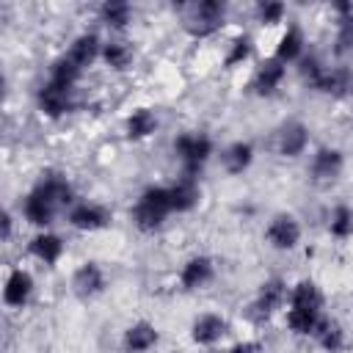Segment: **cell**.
I'll use <instances>...</instances> for the list:
<instances>
[{
    "label": "cell",
    "mask_w": 353,
    "mask_h": 353,
    "mask_svg": "<svg viewBox=\"0 0 353 353\" xmlns=\"http://www.w3.org/2000/svg\"><path fill=\"white\" fill-rule=\"evenodd\" d=\"M74 201H77V193H74L72 179L58 168H47L22 196L19 212L25 223L36 226L39 232V229H50L61 212H69L74 207Z\"/></svg>",
    "instance_id": "obj_1"
},
{
    "label": "cell",
    "mask_w": 353,
    "mask_h": 353,
    "mask_svg": "<svg viewBox=\"0 0 353 353\" xmlns=\"http://www.w3.org/2000/svg\"><path fill=\"white\" fill-rule=\"evenodd\" d=\"M174 11L179 17V28L193 41H204L221 33L229 17V6L223 0H190V3L174 6Z\"/></svg>",
    "instance_id": "obj_2"
},
{
    "label": "cell",
    "mask_w": 353,
    "mask_h": 353,
    "mask_svg": "<svg viewBox=\"0 0 353 353\" xmlns=\"http://www.w3.org/2000/svg\"><path fill=\"white\" fill-rule=\"evenodd\" d=\"M171 196H168V185H146L135 204L130 207V221L141 234H157L168 218H171Z\"/></svg>",
    "instance_id": "obj_3"
},
{
    "label": "cell",
    "mask_w": 353,
    "mask_h": 353,
    "mask_svg": "<svg viewBox=\"0 0 353 353\" xmlns=\"http://www.w3.org/2000/svg\"><path fill=\"white\" fill-rule=\"evenodd\" d=\"M171 152L179 163V171L188 176H201L204 165L215 154V141L204 130H182L171 141Z\"/></svg>",
    "instance_id": "obj_4"
},
{
    "label": "cell",
    "mask_w": 353,
    "mask_h": 353,
    "mask_svg": "<svg viewBox=\"0 0 353 353\" xmlns=\"http://www.w3.org/2000/svg\"><path fill=\"white\" fill-rule=\"evenodd\" d=\"M290 287H292V284H287V279H281V276L265 279V281L256 287V292H254V298H251V303H248V309H245V317H248L254 325L270 323V320L290 303Z\"/></svg>",
    "instance_id": "obj_5"
},
{
    "label": "cell",
    "mask_w": 353,
    "mask_h": 353,
    "mask_svg": "<svg viewBox=\"0 0 353 353\" xmlns=\"http://www.w3.org/2000/svg\"><path fill=\"white\" fill-rule=\"evenodd\" d=\"M36 108H39V113L44 119L61 121V119H66L77 108V88L63 85V83H55V80L47 77L36 88Z\"/></svg>",
    "instance_id": "obj_6"
},
{
    "label": "cell",
    "mask_w": 353,
    "mask_h": 353,
    "mask_svg": "<svg viewBox=\"0 0 353 353\" xmlns=\"http://www.w3.org/2000/svg\"><path fill=\"white\" fill-rule=\"evenodd\" d=\"M262 237H265V243L273 251L287 254V251H295L301 245V240H303V223H301V218L295 212L279 210V212H273L268 218Z\"/></svg>",
    "instance_id": "obj_7"
},
{
    "label": "cell",
    "mask_w": 353,
    "mask_h": 353,
    "mask_svg": "<svg viewBox=\"0 0 353 353\" xmlns=\"http://www.w3.org/2000/svg\"><path fill=\"white\" fill-rule=\"evenodd\" d=\"M342 171H345V152L339 146H317L306 165V176L317 188H328L339 182Z\"/></svg>",
    "instance_id": "obj_8"
},
{
    "label": "cell",
    "mask_w": 353,
    "mask_h": 353,
    "mask_svg": "<svg viewBox=\"0 0 353 353\" xmlns=\"http://www.w3.org/2000/svg\"><path fill=\"white\" fill-rule=\"evenodd\" d=\"M309 141H312L309 124L301 119H287L273 132V152L281 160H295L309 149Z\"/></svg>",
    "instance_id": "obj_9"
},
{
    "label": "cell",
    "mask_w": 353,
    "mask_h": 353,
    "mask_svg": "<svg viewBox=\"0 0 353 353\" xmlns=\"http://www.w3.org/2000/svg\"><path fill=\"white\" fill-rule=\"evenodd\" d=\"M69 290H72V295H74L77 301H83V303L97 301V298L105 295V290H108V273H105V268H102L97 259L80 262V265L72 270Z\"/></svg>",
    "instance_id": "obj_10"
},
{
    "label": "cell",
    "mask_w": 353,
    "mask_h": 353,
    "mask_svg": "<svg viewBox=\"0 0 353 353\" xmlns=\"http://www.w3.org/2000/svg\"><path fill=\"white\" fill-rule=\"evenodd\" d=\"M66 223L77 232L94 234V232H102L113 223V210L102 201H94V199H77L74 207L66 212Z\"/></svg>",
    "instance_id": "obj_11"
},
{
    "label": "cell",
    "mask_w": 353,
    "mask_h": 353,
    "mask_svg": "<svg viewBox=\"0 0 353 353\" xmlns=\"http://www.w3.org/2000/svg\"><path fill=\"white\" fill-rule=\"evenodd\" d=\"M218 276V265L210 254H190L182 265H179V273H176V281H179V290L182 292H199L204 287H210Z\"/></svg>",
    "instance_id": "obj_12"
},
{
    "label": "cell",
    "mask_w": 353,
    "mask_h": 353,
    "mask_svg": "<svg viewBox=\"0 0 353 353\" xmlns=\"http://www.w3.org/2000/svg\"><path fill=\"white\" fill-rule=\"evenodd\" d=\"M229 334V320L221 314V312H199L193 320H190V328H188V336L196 347H218Z\"/></svg>",
    "instance_id": "obj_13"
},
{
    "label": "cell",
    "mask_w": 353,
    "mask_h": 353,
    "mask_svg": "<svg viewBox=\"0 0 353 353\" xmlns=\"http://www.w3.org/2000/svg\"><path fill=\"white\" fill-rule=\"evenodd\" d=\"M287 80V63H281L276 55H265L256 66H254V74H251V94L256 97H276L279 88L284 85Z\"/></svg>",
    "instance_id": "obj_14"
},
{
    "label": "cell",
    "mask_w": 353,
    "mask_h": 353,
    "mask_svg": "<svg viewBox=\"0 0 353 353\" xmlns=\"http://www.w3.org/2000/svg\"><path fill=\"white\" fill-rule=\"evenodd\" d=\"M331 14H334L331 52H334L336 61H345L347 55H353V0L331 3Z\"/></svg>",
    "instance_id": "obj_15"
},
{
    "label": "cell",
    "mask_w": 353,
    "mask_h": 353,
    "mask_svg": "<svg viewBox=\"0 0 353 353\" xmlns=\"http://www.w3.org/2000/svg\"><path fill=\"white\" fill-rule=\"evenodd\" d=\"M160 345V328L152 320H132L119 336L121 353H152Z\"/></svg>",
    "instance_id": "obj_16"
},
{
    "label": "cell",
    "mask_w": 353,
    "mask_h": 353,
    "mask_svg": "<svg viewBox=\"0 0 353 353\" xmlns=\"http://www.w3.org/2000/svg\"><path fill=\"white\" fill-rule=\"evenodd\" d=\"M36 292V279L28 268H11L3 281V303L6 309H25Z\"/></svg>",
    "instance_id": "obj_17"
},
{
    "label": "cell",
    "mask_w": 353,
    "mask_h": 353,
    "mask_svg": "<svg viewBox=\"0 0 353 353\" xmlns=\"http://www.w3.org/2000/svg\"><path fill=\"white\" fill-rule=\"evenodd\" d=\"M28 254H30L36 262H41V265L55 268V265H61V259H63V254H66V240H63L58 232H52V229H39V232L28 240Z\"/></svg>",
    "instance_id": "obj_18"
},
{
    "label": "cell",
    "mask_w": 353,
    "mask_h": 353,
    "mask_svg": "<svg viewBox=\"0 0 353 353\" xmlns=\"http://www.w3.org/2000/svg\"><path fill=\"white\" fill-rule=\"evenodd\" d=\"M157 130H160L157 110H154V108H146V105L132 108V110L124 116V121H121V132H124V138H127L130 143H143V141H149L152 135H157Z\"/></svg>",
    "instance_id": "obj_19"
},
{
    "label": "cell",
    "mask_w": 353,
    "mask_h": 353,
    "mask_svg": "<svg viewBox=\"0 0 353 353\" xmlns=\"http://www.w3.org/2000/svg\"><path fill=\"white\" fill-rule=\"evenodd\" d=\"M168 196H171V212L174 215H188L201 204V182L199 176H188L179 174L171 185H168Z\"/></svg>",
    "instance_id": "obj_20"
},
{
    "label": "cell",
    "mask_w": 353,
    "mask_h": 353,
    "mask_svg": "<svg viewBox=\"0 0 353 353\" xmlns=\"http://www.w3.org/2000/svg\"><path fill=\"white\" fill-rule=\"evenodd\" d=\"M102 44H105V39H99L97 30H80V33L69 41V47H66L63 55L85 72L91 63H97V61L102 58Z\"/></svg>",
    "instance_id": "obj_21"
},
{
    "label": "cell",
    "mask_w": 353,
    "mask_h": 353,
    "mask_svg": "<svg viewBox=\"0 0 353 353\" xmlns=\"http://www.w3.org/2000/svg\"><path fill=\"white\" fill-rule=\"evenodd\" d=\"M135 58H138V50H135V44H132L130 39H124V36H110V39H105V44H102V58H99V61L105 63V69H110V72H116V74H124V72L132 69Z\"/></svg>",
    "instance_id": "obj_22"
},
{
    "label": "cell",
    "mask_w": 353,
    "mask_h": 353,
    "mask_svg": "<svg viewBox=\"0 0 353 353\" xmlns=\"http://www.w3.org/2000/svg\"><path fill=\"white\" fill-rule=\"evenodd\" d=\"M309 91H314L320 97H331V99H345L353 94V72L342 63L325 66V72L320 74V80Z\"/></svg>",
    "instance_id": "obj_23"
},
{
    "label": "cell",
    "mask_w": 353,
    "mask_h": 353,
    "mask_svg": "<svg viewBox=\"0 0 353 353\" xmlns=\"http://www.w3.org/2000/svg\"><path fill=\"white\" fill-rule=\"evenodd\" d=\"M254 157H256V149H254V143L245 141V138H237V141L226 143V146L221 149V154H218L221 168H223V174H229V176H243V174L254 165Z\"/></svg>",
    "instance_id": "obj_24"
},
{
    "label": "cell",
    "mask_w": 353,
    "mask_h": 353,
    "mask_svg": "<svg viewBox=\"0 0 353 353\" xmlns=\"http://www.w3.org/2000/svg\"><path fill=\"white\" fill-rule=\"evenodd\" d=\"M273 55L281 61V63H298L303 55H306V36H303V28L298 22H290L284 25V30L279 33L276 39V50Z\"/></svg>",
    "instance_id": "obj_25"
},
{
    "label": "cell",
    "mask_w": 353,
    "mask_h": 353,
    "mask_svg": "<svg viewBox=\"0 0 353 353\" xmlns=\"http://www.w3.org/2000/svg\"><path fill=\"white\" fill-rule=\"evenodd\" d=\"M97 19L110 33H124L135 19V8L127 0H105L97 6Z\"/></svg>",
    "instance_id": "obj_26"
},
{
    "label": "cell",
    "mask_w": 353,
    "mask_h": 353,
    "mask_svg": "<svg viewBox=\"0 0 353 353\" xmlns=\"http://www.w3.org/2000/svg\"><path fill=\"white\" fill-rule=\"evenodd\" d=\"M325 309H306V306H287V328L292 336H312L317 334V328L325 320Z\"/></svg>",
    "instance_id": "obj_27"
},
{
    "label": "cell",
    "mask_w": 353,
    "mask_h": 353,
    "mask_svg": "<svg viewBox=\"0 0 353 353\" xmlns=\"http://www.w3.org/2000/svg\"><path fill=\"white\" fill-rule=\"evenodd\" d=\"M254 47H256V41H254V36L248 33V30H240L229 44H226V52H223V69H240V66H245L251 58H254Z\"/></svg>",
    "instance_id": "obj_28"
},
{
    "label": "cell",
    "mask_w": 353,
    "mask_h": 353,
    "mask_svg": "<svg viewBox=\"0 0 353 353\" xmlns=\"http://www.w3.org/2000/svg\"><path fill=\"white\" fill-rule=\"evenodd\" d=\"M314 342H317V347L323 353H342L347 347V331H345V325L339 320L325 317L323 325L314 334Z\"/></svg>",
    "instance_id": "obj_29"
},
{
    "label": "cell",
    "mask_w": 353,
    "mask_h": 353,
    "mask_svg": "<svg viewBox=\"0 0 353 353\" xmlns=\"http://www.w3.org/2000/svg\"><path fill=\"white\" fill-rule=\"evenodd\" d=\"M325 229H328V234H331L334 240H339V243L350 240V237H353V207L345 204V201H336V204L328 210V215H325Z\"/></svg>",
    "instance_id": "obj_30"
},
{
    "label": "cell",
    "mask_w": 353,
    "mask_h": 353,
    "mask_svg": "<svg viewBox=\"0 0 353 353\" xmlns=\"http://www.w3.org/2000/svg\"><path fill=\"white\" fill-rule=\"evenodd\" d=\"M83 74H85V72H83L77 63H72L66 55H58V58L50 63V72H47L50 80L63 83V85H72V88H77V83L83 80Z\"/></svg>",
    "instance_id": "obj_31"
},
{
    "label": "cell",
    "mask_w": 353,
    "mask_h": 353,
    "mask_svg": "<svg viewBox=\"0 0 353 353\" xmlns=\"http://www.w3.org/2000/svg\"><path fill=\"white\" fill-rule=\"evenodd\" d=\"M284 17H287V6L281 0H259L254 6V19L262 28H276L284 22Z\"/></svg>",
    "instance_id": "obj_32"
},
{
    "label": "cell",
    "mask_w": 353,
    "mask_h": 353,
    "mask_svg": "<svg viewBox=\"0 0 353 353\" xmlns=\"http://www.w3.org/2000/svg\"><path fill=\"white\" fill-rule=\"evenodd\" d=\"M295 66H298V74H301V80H303L306 88H312V85L320 80V74L325 72V63H323L320 55H314V52H306Z\"/></svg>",
    "instance_id": "obj_33"
},
{
    "label": "cell",
    "mask_w": 353,
    "mask_h": 353,
    "mask_svg": "<svg viewBox=\"0 0 353 353\" xmlns=\"http://www.w3.org/2000/svg\"><path fill=\"white\" fill-rule=\"evenodd\" d=\"M262 342L259 339H237L226 353H262Z\"/></svg>",
    "instance_id": "obj_34"
},
{
    "label": "cell",
    "mask_w": 353,
    "mask_h": 353,
    "mask_svg": "<svg viewBox=\"0 0 353 353\" xmlns=\"http://www.w3.org/2000/svg\"><path fill=\"white\" fill-rule=\"evenodd\" d=\"M0 226H3V243H11V237H14V212L11 210H3Z\"/></svg>",
    "instance_id": "obj_35"
}]
</instances>
